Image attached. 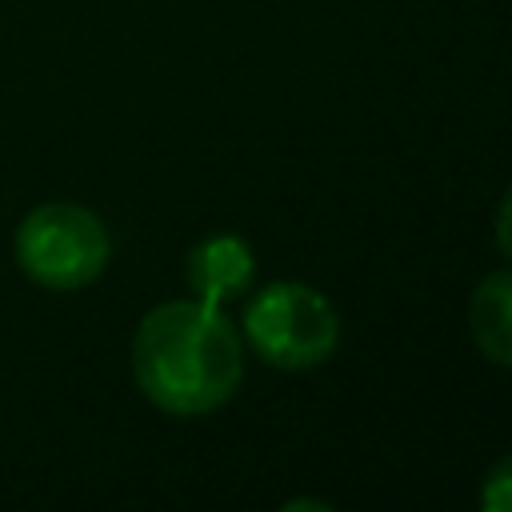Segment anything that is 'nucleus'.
Instances as JSON below:
<instances>
[{"instance_id": "6", "label": "nucleus", "mask_w": 512, "mask_h": 512, "mask_svg": "<svg viewBox=\"0 0 512 512\" xmlns=\"http://www.w3.org/2000/svg\"><path fill=\"white\" fill-rule=\"evenodd\" d=\"M480 508H488V512H512V452L500 456L488 468V476L480 484Z\"/></svg>"}, {"instance_id": "1", "label": "nucleus", "mask_w": 512, "mask_h": 512, "mask_svg": "<svg viewBox=\"0 0 512 512\" xmlns=\"http://www.w3.org/2000/svg\"><path fill=\"white\" fill-rule=\"evenodd\" d=\"M132 376L144 400L168 416H208L244 380V336L220 304L164 300L132 332Z\"/></svg>"}, {"instance_id": "8", "label": "nucleus", "mask_w": 512, "mask_h": 512, "mask_svg": "<svg viewBox=\"0 0 512 512\" xmlns=\"http://www.w3.org/2000/svg\"><path fill=\"white\" fill-rule=\"evenodd\" d=\"M280 508H284V512H300V508H312V512H328L332 504H328V500H316V496H300V500H284Z\"/></svg>"}, {"instance_id": "3", "label": "nucleus", "mask_w": 512, "mask_h": 512, "mask_svg": "<svg viewBox=\"0 0 512 512\" xmlns=\"http://www.w3.org/2000/svg\"><path fill=\"white\" fill-rule=\"evenodd\" d=\"M240 336L264 364L308 372L336 352L340 316L320 288L304 280H272L244 304Z\"/></svg>"}, {"instance_id": "7", "label": "nucleus", "mask_w": 512, "mask_h": 512, "mask_svg": "<svg viewBox=\"0 0 512 512\" xmlns=\"http://www.w3.org/2000/svg\"><path fill=\"white\" fill-rule=\"evenodd\" d=\"M496 248L512 260V184L504 188L500 208H496Z\"/></svg>"}, {"instance_id": "5", "label": "nucleus", "mask_w": 512, "mask_h": 512, "mask_svg": "<svg viewBox=\"0 0 512 512\" xmlns=\"http://www.w3.org/2000/svg\"><path fill=\"white\" fill-rule=\"evenodd\" d=\"M468 332L484 360L512 368V268H496L472 288Z\"/></svg>"}, {"instance_id": "4", "label": "nucleus", "mask_w": 512, "mask_h": 512, "mask_svg": "<svg viewBox=\"0 0 512 512\" xmlns=\"http://www.w3.org/2000/svg\"><path fill=\"white\" fill-rule=\"evenodd\" d=\"M256 280V252L236 232H212L196 240L184 256V284L204 304H228L240 300Z\"/></svg>"}, {"instance_id": "2", "label": "nucleus", "mask_w": 512, "mask_h": 512, "mask_svg": "<svg viewBox=\"0 0 512 512\" xmlns=\"http://www.w3.org/2000/svg\"><path fill=\"white\" fill-rule=\"evenodd\" d=\"M16 268L44 292H80L96 284L112 260L108 224L72 200L36 204L12 236Z\"/></svg>"}]
</instances>
